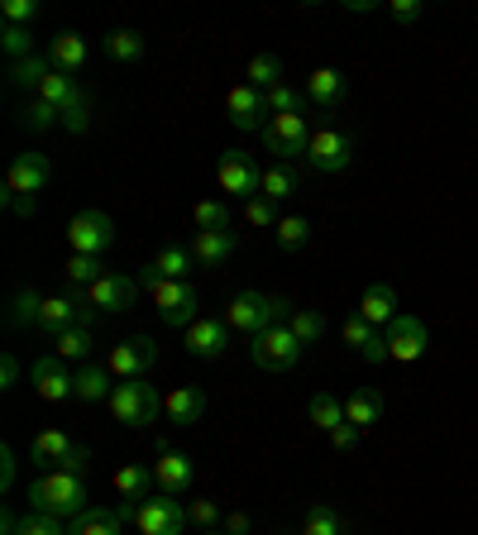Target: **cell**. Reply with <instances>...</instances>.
Here are the masks:
<instances>
[{"mask_svg": "<svg viewBox=\"0 0 478 535\" xmlns=\"http://www.w3.org/2000/svg\"><path fill=\"white\" fill-rule=\"evenodd\" d=\"M153 478H158V493L163 497H187L192 493V483H196V464L182 450L163 445L158 459H153Z\"/></svg>", "mask_w": 478, "mask_h": 535, "instance_id": "9a60e30c", "label": "cell"}, {"mask_svg": "<svg viewBox=\"0 0 478 535\" xmlns=\"http://www.w3.org/2000/svg\"><path fill=\"white\" fill-rule=\"evenodd\" d=\"M302 535H345V521H340L335 507L311 502V507H306V521H302Z\"/></svg>", "mask_w": 478, "mask_h": 535, "instance_id": "f35d334b", "label": "cell"}, {"mask_svg": "<svg viewBox=\"0 0 478 535\" xmlns=\"http://www.w3.org/2000/svg\"><path fill=\"white\" fill-rule=\"evenodd\" d=\"M306 106L316 110H335L345 101V72H335V67H316L311 77H306Z\"/></svg>", "mask_w": 478, "mask_h": 535, "instance_id": "44dd1931", "label": "cell"}, {"mask_svg": "<svg viewBox=\"0 0 478 535\" xmlns=\"http://www.w3.org/2000/svg\"><path fill=\"white\" fill-rule=\"evenodd\" d=\"M115 244V220L106 211H82L72 215V225H67V249L72 254H96L106 258V249Z\"/></svg>", "mask_w": 478, "mask_h": 535, "instance_id": "30bf717a", "label": "cell"}, {"mask_svg": "<svg viewBox=\"0 0 478 535\" xmlns=\"http://www.w3.org/2000/svg\"><path fill=\"white\" fill-rule=\"evenodd\" d=\"M44 301L48 297H39L34 287H20L15 297H10V325H29V330H39V316H44Z\"/></svg>", "mask_w": 478, "mask_h": 535, "instance_id": "d6a6232c", "label": "cell"}, {"mask_svg": "<svg viewBox=\"0 0 478 535\" xmlns=\"http://www.w3.org/2000/svg\"><path fill=\"white\" fill-rule=\"evenodd\" d=\"M306 421H311L316 430H326V435H330V430L345 421V402H340L335 392H316V397L306 402Z\"/></svg>", "mask_w": 478, "mask_h": 535, "instance_id": "4dcf8cb0", "label": "cell"}, {"mask_svg": "<svg viewBox=\"0 0 478 535\" xmlns=\"http://www.w3.org/2000/svg\"><path fill=\"white\" fill-rule=\"evenodd\" d=\"M139 287L153 297V306H158V316H163V325H173V330H187L192 321H201L196 316V287L192 282H168V278H158L153 268H144L139 273Z\"/></svg>", "mask_w": 478, "mask_h": 535, "instance_id": "277c9868", "label": "cell"}, {"mask_svg": "<svg viewBox=\"0 0 478 535\" xmlns=\"http://www.w3.org/2000/svg\"><path fill=\"white\" fill-rule=\"evenodd\" d=\"M106 58L110 63H139V58H144V34H134V29L106 34Z\"/></svg>", "mask_w": 478, "mask_h": 535, "instance_id": "d590c367", "label": "cell"}, {"mask_svg": "<svg viewBox=\"0 0 478 535\" xmlns=\"http://www.w3.org/2000/svg\"><path fill=\"white\" fill-rule=\"evenodd\" d=\"M206 387H196V383H182V387H173L168 397H163V416L173 421V426H196L201 416H206Z\"/></svg>", "mask_w": 478, "mask_h": 535, "instance_id": "ffe728a7", "label": "cell"}, {"mask_svg": "<svg viewBox=\"0 0 478 535\" xmlns=\"http://www.w3.org/2000/svg\"><path fill=\"white\" fill-rule=\"evenodd\" d=\"M201 535H220V531H201Z\"/></svg>", "mask_w": 478, "mask_h": 535, "instance_id": "94428289", "label": "cell"}, {"mask_svg": "<svg viewBox=\"0 0 478 535\" xmlns=\"http://www.w3.org/2000/svg\"><path fill=\"white\" fill-rule=\"evenodd\" d=\"M388 10H392V20L397 24H416L421 15H426V5H421V0H392Z\"/></svg>", "mask_w": 478, "mask_h": 535, "instance_id": "f5cc1de1", "label": "cell"}, {"mask_svg": "<svg viewBox=\"0 0 478 535\" xmlns=\"http://www.w3.org/2000/svg\"><path fill=\"white\" fill-rule=\"evenodd\" d=\"M263 106H268V115H302L306 91H297L292 82H278L273 91H263Z\"/></svg>", "mask_w": 478, "mask_h": 535, "instance_id": "74e56055", "label": "cell"}, {"mask_svg": "<svg viewBox=\"0 0 478 535\" xmlns=\"http://www.w3.org/2000/svg\"><path fill=\"white\" fill-rule=\"evenodd\" d=\"M29 512H48V516H63V521H77L87 512V478L77 473H39L29 483Z\"/></svg>", "mask_w": 478, "mask_h": 535, "instance_id": "6da1fadb", "label": "cell"}, {"mask_svg": "<svg viewBox=\"0 0 478 535\" xmlns=\"http://www.w3.org/2000/svg\"><path fill=\"white\" fill-rule=\"evenodd\" d=\"M87 91L77 86V77H67V72H48L44 77V86H39V101H48V106H58V110H67L72 101H82Z\"/></svg>", "mask_w": 478, "mask_h": 535, "instance_id": "1f68e13d", "label": "cell"}, {"mask_svg": "<svg viewBox=\"0 0 478 535\" xmlns=\"http://www.w3.org/2000/svg\"><path fill=\"white\" fill-rule=\"evenodd\" d=\"M20 125L24 129H53V125H63V110L58 106H48V101H39V96H29V106H24V115H20Z\"/></svg>", "mask_w": 478, "mask_h": 535, "instance_id": "f6af8a7d", "label": "cell"}, {"mask_svg": "<svg viewBox=\"0 0 478 535\" xmlns=\"http://www.w3.org/2000/svg\"><path fill=\"white\" fill-rule=\"evenodd\" d=\"M15 383H20V359H15V354H5V359H0V387L10 392Z\"/></svg>", "mask_w": 478, "mask_h": 535, "instance_id": "9f6ffc18", "label": "cell"}, {"mask_svg": "<svg viewBox=\"0 0 478 535\" xmlns=\"http://www.w3.org/2000/svg\"><path fill=\"white\" fill-rule=\"evenodd\" d=\"M182 344H187V354L196 359H220L225 349H230V325L216 321V316H201L182 330Z\"/></svg>", "mask_w": 478, "mask_h": 535, "instance_id": "ac0fdd59", "label": "cell"}, {"mask_svg": "<svg viewBox=\"0 0 478 535\" xmlns=\"http://www.w3.org/2000/svg\"><path fill=\"white\" fill-rule=\"evenodd\" d=\"M297 172L287 168V163H273V168H263V196L278 206V201H287V196H297Z\"/></svg>", "mask_w": 478, "mask_h": 535, "instance_id": "8d00e7d4", "label": "cell"}, {"mask_svg": "<svg viewBox=\"0 0 478 535\" xmlns=\"http://www.w3.org/2000/svg\"><path fill=\"white\" fill-rule=\"evenodd\" d=\"M58 469H63V473H77V478H82V473L91 469V450H87V445H72V450H67V459L58 464Z\"/></svg>", "mask_w": 478, "mask_h": 535, "instance_id": "db71d44e", "label": "cell"}, {"mask_svg": "<svg viewBox=\"0 0 478 535\" xmlns=\"http://www.w3.org/2000/svg\"><path fill=\"white\" fill-rule=\"evenodd\" d=\"M67 450H72V440H67V430H58V426H48V430H39L34 440H29V464H39V469H58L67 459Z\"/></svg>", "mask_w": 478, "mask_h": 535, "instance_id": "cb8c5ba5", "label": "cell"}, {"mask_svg": "<svg viewBox=\"0 0 478 535\" xmlns=\"http://www.w3.org/2000/svg\"><path fill=\"white\" fill-rule=\"evenodd\" d=\"M287 330H292L302 344H316V340H326V316H321V311H311V306H302V311H292Z\"/></svg>", "mask_w": 478, "mask_h": 535, "instance_id": "b9f144b4", "label": "cell"}, {"mask_svg": "<svg viewBox=\"0 0 478 535\" xmlns=\"http://www.w3.org/2000/svg\"><path fill=\"white\" fill-rule=\"evenodd\" d=\"M244 77H249V86H259V91H273V86L283 82V63H278L273 53H254L249 67H244Z\"/></svg>", "mask_w": 478, "mask_h": 535, "instance_id": "ab89813d", "label": "cell"}, {"mask_svg": "<svg viewBox=\"0 0 478 535\" xmlns=\"http://www.w3.org/2000/svg\"><path fill=\"white\" fill-rule=\"evenodd\" d=\"M115 373H110L106 364H82L77 368V402H110V392H115V383H110Z\"/></svg>", "mask_w": 478, "mask_h": 535, "instance_id": "83f0119b", "label": "cell"}, {"mask_svg": "<svg viewBox=\"0 0 478 535\" xmlns=\"http://www.w3.org/2000/svg\"><path fill=\"white\" fill-rule=\"evenodd\" d=\"M292 301L287 297H263V292H239L230 306H225V316L220 321L230 325V330H239V335H263V330H273V325H287L292 321Z\"/></svg>", "mask_w": 478, "mask_h": 535, "instance_id": "7a4b0ae2", "label": "cell"}, {"mask_svg": "<svg viewBox=\"0 0 478 535\" xmlns=\"http://www.w3.org/2000/svg\"><path fill=\"white\" fill-rule=\"evenodd\" d=\"M354 316H364L373 330H388V325L397 321V292H392L388 282H373L369 292L359 297V311H354Z\"/></svg>", "mask_w": 478, "mask_h": 535, "instance_id": "603a6c76", "label": "cell"}, {"mask_svg": "<svg viewBox=\"0 0 478 535\" xmlns=\"http://www.w3.org/2000/svg\"><path fill=\"white\" fill-rule=\"evenodd\" d=\"M153 364H158V344H153L149 335H130V340H120L106 349V368L115 373V383L144 378Z\"/></svg>", "mask_w": 478, "mask_h": 535, "instance_id": "9c48e42d", "label": "cell"}, {"mask_svg": "<svg viewBox=\"0 0 478 535\" xmlns=\"http://www.w3.org/2000/svg\"><path fill=\"white\" fill-rule=\"evenodd\" d=\"M225 115H230V125L235 129H249V134H259L268 125V106H263V91L249 82H235L225 91Z\"/></svg>", "mask_w": 478, "mask_h": 535, "instance_id": "2e32d148", "label": "cell"}, {"mask_svg": "<svg viewBox=\"0 0 478 535\" xmlns=\"http://www.w3.org/2000/svg\"><path fill=\"white\" fill-rule=\"evenodd\" d=\"M134 512H139L134 502H120V507H87L77 521H67V535H120Z\"/></svg>", "mask_w": 478, "mask_h": 535, "instance_id": "d6986e66", "label": "cell"}, {"mask_svg": "<svg viewBox=\"0 0 478 535\" xmlns=\"http://www.w3.org/2000/svg\"><path fill=\"white\" fill-rule=\"evenodd\" d=\"M311 120L306 115H268V125L259 129L263 149L273 153L278 163H287V158H306V149H311Z\"/></svg>", "mask_w": 478, "mask_h": 535, "instance_id": "8992f818", "label": "cell"}, {"mask_svg": "<svg viewBox=\"0 0 478 535\" xmlns=\"http://www.w3.org/2000/svg\"><path fill=\"white\" fill-rule=\"evenodd\" d=\"M134 521H139V531L144 535H182L187 526H192V516H187V507L177 502V497H144L139 502V512H134Z\"/></svg>", "mask_w": 478, "mask_h": 535, "instance_id": "7c38bea8", "label": "cell"}, {"mask_svg": "<svg viewBox=\"0 0 478 535\" xmlns=\"http://www.w3.org/2000/svg\"><path fill=\"white\" fill-rule=\"evenodd\" d=\"M297 535H302V531H297Z\"/></svg>", "mask_w": 478, "mask_h": 535, "instance_id": "6125c7cd", "label": "cell"}, {"mask_svg": "<svg viewBox=\"0 0 478 535\" xmlns=\"http://www.w3.org/2000/svg\"><path fill=\"white\" fill-rule=\"evenodd\" d=\"M273 235H278V244H283L287 254H297V249L311 244V220H302V215H283Z\"/></svg>", "mask_w": 478, "mask_h": 535, "instance_id": "7bdbcfd3", "label": "cell"}, {"mask_svg": "<svg viewBox=\"0 0 478 535\" xmlns=\"http://www.w3.org/2000/svg\"><path fill=\"white\" fill-rule=\"evenodd\" d=\"M67 282H72V287H82V292H87L91 282H101L106 278V258H96V254H67Z\"/></svg>", "mask_w": 478, "mask_h": 535, "instance_id": "e575fe53", "label": "cell"}, {"mask_svg": "<svg viewBox=\"0 0 478 535\" xmlns=\"http://www.w3.org/2000/svg\"><path fill=\"white\" fill-rule=\"evenodd\" d=\"M63 129L67 134H87L91 129V96H82V101H72V106L63 110Z\"/></svg>", "mask_w": 478, "mask_h": 535, "instance_id": "681fc988", "label": "cell"}, {"mask_svg": "<svg viewBox=\"0 0 478 535\" xmlns=\"http://www.w3.org/2000/svg\"><path fill=\"white\" fill-rule=\"evenodd\" d=\"M249 531H254V521H249V516H244V512L225 516V535H249Z\"/></svg>", "mask_w": 478, "mask_h": 535, "instance_id": "680465c9", "label": "cell"}, {"mask_svg": "<svg viewBox=\"0 0 478 535\" xmlns=\"http://www.w3.org/2000/svg\"><path fill=\"white\" fill-rule=\"evenodd\" d=\"M192 220H196V230L220 235V230H230V206H225V201H196V206H192Z\"/></svg>", "mask_w": 478, "mask_h": 535, "instance_id": "60d3db41", "label": "cell"}, {"mask_svg": "<svg viewBox=\"0 0 478 535\" xmlns=\"http://www.w3.org/2000/svg\"><path fill=\"white\" fill-rule=\"evenodd\" d=\"M149 268L158 273V278H168V282H187V273L196 268V258H192L187 244H163V249L153 254Z\"/></svg>", "mask_w": 478, "mask_h": 535, "instance_id": "f1b7e54d", "label": "cell"}, {"mask_svg": "<svg viewBox=\"0 0 478 535\" xmlns=\"http://www.w3.org/2000/svg\"><path fill=\"white\" fill-rule=\"evenodd\" d=\"M359 435H364V430H359V426H349V421H340V426L330 430L326 440H330V445H335V450H354V445H359Z\"/></svg>", "mask_w": 478, "mask_h": 535, "instance_id": "11a10c76", "label": "cell"}, {"mask_svg": "<svg viewBox=\"0 0 478 535\" xmlns=\"http://www.w3.org/2000/svg\"><path fill=\"white\" fill-rule=\"evenodd\" d=\"M306 163L316 172H345L354 163V139H349L345 129L335 125H321L311 134V149H306Z\"/></svg>", "mask_w": 478, "mask_h": 535, "instance_id": "8fae6325", "label": "cell"}, {"mask_svg": "<svg viewBox=\"0 0 478 535\" xmlns=\"http://www.w3.org/2000/svg\"><path fill=\"white\" fill-rule=\"evenodd\" d=\"M187 249H192L196 268H220L225 258L235 254V235H230V230H220V235H206V230H196Z\"/></svg>", "mask_w": 478, "mask_h": 535, "instance_id": "484cf974", "label": "cell"}, {"mask_svg": "<svg viewBox=\"0 0 478 535\" xmlns=\"http://www.w3.org/2000/svg\"><path fill=\"white\" fill-rule=\"evenodd\" d=\"M187 516H192V526H201V531H216V502H206V497H196V502H187Z\"/></svg>", "mask_w": 478, "mask_h": 535, "instance_id": "f907efd6", "label": "cell"}, {"mask_svg": "<svg viewBox=\"0 0 478 535\" xmlns=\"http://www.w3.org/2000/svg\"><path fill=\"white\" fill-rule=\"evenodd\" d=\"M383 335H388V354L397 359V364H416V359H426V344H431V335H426V321H421V316H412V311H397V321H392Z\"/></svg>", "mask_w": 478, "mask_h": 535, "instance_id": "4fadbf2b", "label": "cell"}, {"mask_svg": "<svg viewBox=\"0 0 478 535\" xmlns=\"http://www.w3.org/2000/svg\"><path fill=\"white\" fill-rule=\"evenodd\" d=\"M48 172H53L48 153H20L10 163V172H5V211L29 220L34 215V192H44Z\"/></svg>", "mask_w": 478, "mask_h": 535, "instance_id": "3957f363", "label": "cell"}, {"mask_svg": "<svg viewBox=\"0 0 478 535\" xmlns=\"http://www.w3.org/2000/svg\"><path fill=\"white\" fill-rule=\"evenodd\" d=\"M91 349H96V340H91L87 325H77V330H63V335L53 340V354H58L63 364H91Z\"/></svg>", "mask_w": 478, "mask_h": 535, "instance_id": "f546056e", "label": "cell"}, {"mask_svg": "<svg viewBox=\"0 0 478 535\" xmlns=\"http://www.w3.org/2000/svg\"><path fill=\"white\" fill-rule=\"evenodd\" d=\"M158 488V478H153V464H120L115 469V493H120V502H144V497Z\"/></svg>", "mask_w": 478, "mask_h": 535, "instance_id": "d4e9b609", "label": "cell"}, {"mask_svg": "<svg viewBox=\"0 0 478 535\" xmlns=\"http://www.w3.org/2000/svg\"><path fill=\"white\" fill-rule=\"evenodd\" d=\"M134 297H139V278H130V273H106L101 282H91L87 287V301L96 306V311H106V316L130 311Z\"/></svg>", "mask_w": 478, "mask_h": 535, "instance_id": "e0dca14e", "label": "cell"}, {"mask_svg": "<svg viewBox=\"0 0 478 535\" xmlns=\"http://www.w3.org/2000/svg\"><path fill=\"white\" fill-rule=\"evenodd\" d=\"M0 488H15V450H0Z\"/></svg>", "mask_w": 478, "mask_h": 535, "instance_id": "6f0895ef", "label": "cell"}, {"mask_svg": "<svg viewBox=\"0 0 478 535\" xmlns=\"http://www.w3.org/2000/svg\"><path fill=\"white\" fill-rule=\"evenodd\" d=\"M34 34H29V24H5L0 29V48L10 53V63H24V58H34Z\"/></svg>", "mask_w": 478, "mask_h": 535, "instance_id": "ee69618b", "label": "cell"}, {"mask_svg": "<svg viewBox=\"0 0 478 535\" xmlns=\"http://www.w3.org/2000/svg\"><path fill=\"white\" fill-rule=\"evenodd\" d=\"M77 373H67V364L58 359V354H44V359H34L29 364V383H34V392L44 397V402H67V397H77V383H72Z\"/></svg>", "mask_w": 478, "mask_h": 535, "instance_id": "5bb4252c", "label": "cell"}, {"mask_svg": "<svg viewBox=\"0 0 478 535\" xmlns=\"http://www.w3.org/2000/svg\"><path fill=\"white\" fill-rule=\"evenodd\" d=\"M302 349L306 344L297 340L287 325H273V330L254 335V344H249V354H254V364H259L263 373H292V368L302 364Z\"/></svg>", "mask_w": 478, "mask_h": 535, "instance_id": "52a82bcc", "label": "cell"}, {"mask_svg": "<svg viewBox=\"0 0 478 535\" xmlns=\"http://www.w3.org/2000/svg\"><path fill=\"white\" fill-rule=\"evenodd\" d=\"M0 531H5V535H20V516L10 512V507L0 512Z\"/></svg>", "mask_w": 478, "mask_h": 535, "instance_id": "91938a15", "label": "cell"}, {"mask_svg": "<svg viewBox=\"0 0 478 535\" xmlns=\"http://www.w3.org/2000/svg\"><path fill=\"white\" fill-rule=\"evenodd\" d=\"M340 340H345V344H354V349L364 354V349H369V344L378 340V330H373V325L364 321V316H349V321L340 325Z\"/></svg>", "mask_w": 478, "mask_h": 535, "instance_id": "c3c4849f", "label": "cell"}, {"mask_svg": "<svg viewBox=\"0 0 478 535\" xmlns=\"http://www.w3.org/2000/svg\"><path fill=\"white\" fill-rule=\"evenodd\" d=\"M48 72H53V63H48L44 53H34V58H24V63H10V86H20V91H34V96H39V86H44Z\"/></svg>", "mask_w": 478, "mask_h": 535, "instance_id": "836d02e7", "label": "cell"}, {"mask_svg": "<svg viewBox=\"0 0 478 535\" xmlns=\"http://www.w3.org/2000/svg\"><path fill=\"white\" fill-rule=\"evenodd\" d=\"M216 177H220V192L225 196H235V201H254V196H263V172L259 163L249 158V153H239V149H225L220 153V163H216Z\"/></svg>", "mask_w": 478, "mask_h": 535, "instance_id": "ba28073f", "label": "cell"}, {"mask_svg": "<svg viewBox=\"0 0 478 535\" xmlns=\"http://www.w3.org/2000/svg\"><path fill=\"white\" fill-rule=\"evenodd\" d=\"M48 63H53V72H82L87 67V39L77 34V29H63V34H53V43H48Z\"/></svg>", "mask_w": 478, "mask_h": 535, "instance_id": "7402d4cb", "label": "cell"}, {"mask_svg": "<svg viewBox=\"0 0 478 535\" xmlns=\"http://www.w3.org/2000/svg\"><path fill=\"white\" fill-rule=\"evenodd\" d=\"M0 15H5V24H29L39 15V0H5Z\"/></svg>", "mask_w": 478, "mask_h": 535, "instance_id": "816d5d0a", "label": "cell"}, {"mask_svg": "<svg viewBox=\"0 0 478 535\" xmlns=\"http://www.w3.org/2000/svg\"><path fill=\"white\" fill-rule=\"evenodd\" d=\"M378 416H383V397H378V387H354L345 397V421L359 430H373L378 426Z\"/></svg>", "mask_w": 478, "mask_h": 535, "instance_id": "4316f807", "label": "cell"}, {"mask_svg": "<svg viewBox=\"0 0 478 535\" xmlns=\"http://www.w3.org/2000/svg\"><path fill=\"white\" fill-rule=\"evenodd\" d=\"M110 416L130 430H149L153 421L163 416V397H158V387L144 383V378L115 383V392H110Z\"/></svg>", "mask_w": 478, "mask_h": 535, "instance_id": "5b68a950", "label": "cell"}, {"mask_svg": "<svg viewBox=\"0 0 478 535\" xmlns=\"http://www.w3.org/2000/svg\"><path fill=\"white\" fill-rule=\"evenodd\" d=\"M244 215H249V225H254V230H278V220H283L278 206H273L268 196H254V201L244 206Z\"/></svg>", "mask_w": 478, "mask_h": 535, "instance_id": "7dc6e473", "label": "cell"}, {"mask_svg": "<svg viewBox=\"0 0 478 535\" xmlns=\"http://www.w3.org/2000/svg\"><path fill=\"white\" fill-rule=\"evenodd\" d=\"M20 535H67V521L48 512H29L20 516Z\"/></svg>", "mask_w": 478, "mask_h": 535, "instance_id": "bcb514c9", "label": "cell"}]
</instances>
